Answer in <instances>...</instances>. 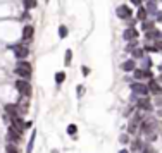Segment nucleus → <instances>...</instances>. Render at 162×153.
<instances>
[{
  "instance_id": "nucleus-1",
  "label": "nucleus",
  "mask_w": 162,
  "mask_h": 153,
  "mask_svg": "<svg viewBox=\"0 0 162 153\" xmlns=\"http://www.w3.org/2000/svg\"><path fill=\"white\" fill-rule=\"evenodd\" d=\"M14 72L21 78V79H29L33 74V69H31V64L28 62L26 58H22L19 62L16 64V69H14Z\"/></svg>"
},
{
  "instance_id": "nucleus-2",
  "label": "nucleus",
  "mask_w": 162,
  "mask_h": 153,
  "mask_svg": "<svg viewBox=\"0 0 162 153\" xmlns=\"http://www.w3.org/2000/svg\"><path fill=\"white\" fill-rule=\"evenodd\" d=\"M16 90L19 91V95L21 96H31L33 86L29 85V81L28 79H17L16 81Z\"/></svg>"
},
{
  "instance_id": "nucleus-3",
  "label": "nucleus",
  "mask_w": 162,
  "mask_h": 153,
  "mask_svg": "<svg viewBox=\"0 0 162 153\" xmlns=\"http://www.w3.org/2000/svg\"><path fill=\"white\" fill-rule=\"evenodd\" d=\"M141 121H143V117H141L138 112H136V114H133V117H131L130 122H128V131H130V134H135V132L140 129Z\"/></svg>"
},
{
  "instance_id": "nucleus-4",
  "label": "nucleus",
  "mask_w": 162,
  "mask_h": 153,
  "mask_svg": "<svg viewBox=\"0 0 162 153\" xmlns=\"http://www.w3.org/2000/svg\"><path fill=\"white\" fill-rule=\"evenodd\" d=\"M140 127H141V132H143V134H150V132L157 127V121L154 119V117H145V119L141 121Z\"/></svg>"
},
{
  "instance_id": "nucleus-5",
  "label": "nucleus",
  "mask_w": 162,
  "mask_h": 153,
  "mask_svg": "<svg viewBox=\"0 0 162 153\" xmlns=\"http://www.w3.org/2000/svg\"><path fill=\"white\" fill-rule=\"evenodd\" d=\"M11 48H12V52H14L17 60H22V58H26L28 55H29V50H28V47H24V45H12Z\"/></svg>"
},
{
  "instance_id": "nucleus-6",
  "label": "nucleus",
  "mask_w": 162,
  "mask_h": 153,
  "mask_svg": "<svg viewBox=\"0 0 162 153\" xmlns=\"http://www.w3.org/2000/svg\"><path fill=\"white\" fill-rule=\"evenodd\" d=\"M136 107H138L140 110L150 112L152 108H154V103L150 101V98H148V95H147V96H141V98H138V100H136Z\"/></svg>"
},
{
  "instance_id": "nucleus-7",
  "label": "nucleus",
  "mask_w": 162,
  "mask_h": 153,
  "mask_svg": "<svg viewBox=\"0 0 162 153\" xmlns=\"http://www.w3.org/2000/svg\"><path fill=\"white\" fill-rule=\"evenodd\" d=\"M116 16L119 17V19H130L131 16H133V11L130 9V5H119L117 9H116Z\"/></svg>"
},
{
  "instance_id": "nucleus-8",
  "label": "nucleus",
  "mask_w": 162,
  "mask_h": 153,
  "mask_svg": "<svg viewBox=\"0 0 162 153\" xmlns=\"http://www.w3.org/2000/svg\"><path fill=\"white\" fill-rule=\"evenodd\" d=\"M138 29H136L135 26H130V28H126L124 31H123V38H124L126 42H131V40H138Z\"/></svg>"
},
{
  "instance_id": "nucleus-9",
  "label": "nucleus",
  "mask_w": 162,
  "mask_h": 153,
  "mask_svg": "<svg viewBox=\"0 0 162 153\" xmlns=\"http://www.w3.org/2000/svg\"><path fill=\"white\" fill-rule=\"evenodd\" d=\"M131 91H133V93H138V95H141V96H147L150 93L148 86L143 85V83H133V85H131Z\"/></svg>"
},
{
  "instance_id": "nucleus-10",
  "label": "nucleus",
  "mask_w": 162,
  "mask_h": 153,
  "mask_svg": "<svg viewBox=\"0 0 162 153\" xmlns=\"http://www.w3.org/2000/svg\"><path fill=\"white\" fill-rule=\"evenodd\" d=\"M21 134H22V132H19V131H17V129H14V127H9V131H7V141H9V143H16V145H17V143H19V141H21Z\"/></svg>"
},
{
  "instance_id": "nucleus-11",
  "label": "nucleus",
  "mask_w": 162,
  "mask_h": 153,
  "mask_svg": "<svg viewBox=\"0 0 162 153\" xmlns=\"http://www.w3.org/2000/svg\"><path fill=\"white\" fill-rule=\"evenodd\" d=\"M148 90H150V93H154V95L155 96H160L162 95V86H160V83H159V81L157 79H154V78H152L150 81H148Z\"/></svg>"
},
{
  "instance_id": "nucleus-12",
  "label": "nucleus",
  "mask_w": 162,
  "mask_h": 153,
  "mask_svg": "<svg viewBox=\"0 0 162 153\" xmlns=\"http://www.w3.org/2000/svg\"><path fill=\"white\" fill-rule=\"evenodd\" d=\"M136 79H152L154 78V74H152L150 69H135L133 71Z\"/></svg>"
},
{
  "instance_id": "nucleus-13",
  "label": "nucleus",
  "mask_w": 162,
  "mask_h": 153,
  "mask_svg": "<svg viewBox=\"0 0 162 153\" xmlns=\"http://www.w3.org/2000/svg\"><path fill=\"white\" fill-rule=\"evenodd\" d=\"M11 126L14 127V129H17L19 132H24V129H26V122L22 121L19 115H16V117H12L11 119Z\"/></svg>"
},
{
  "instance_id": "nucleus-14",
  "label": "nucleus",
  "mask_w": 162,
  "mask_h": 153,
  "mask_svg": "<svg viewBox=\"0 0 162 153\" xmlns=\"http://www.w3.org/2000/svg\"><path fill=\"white\" fill-rule=\"evenodd\" d=\"M16 105H17V110H19V114H26L28 108H29V96H21Z\"/></svg>"
},
{
  "instance_id": "nucleus-15",
  "label": "nucleus",
  "mask_w": 162,
  "mask_h": 153,
  "mask_svg": "<svg viewBox=\"0 0 162 153\" xmlns=\"http://www.w3.org/2000/svg\"><path fill=\"white\" fill-rule=\"evenodd\" d=\"M33 35H35V28L31 24H24V28H22V40L29 42V40H33Z\"/></svg>"
},
{
  "instance_id": "nucleus-16",
  "label": "nucleus",
  "mask_w": 162,
  "mask_h": 153,
  "mask_svg": "<svg viewBox=\"0 0 162 153\" xmlns=\"http://www.w3.org/2000/svg\"><path fill=\"white\" fill-rule=\"evenodd\" d=\"M121 69H123L124 72H133V71L136 69V62H135V58L124 60V62H123V65H121Z\"/></svg>"
},
{
  "instance_id": "nucleus-17",
  "label": "nucleus",
  "mask_w": 162,
  "mask_h": 153,
  "mask_svg": "<svg viewBox=\"0 0 162 153\" xmlns=\"http://www.w3.org/2000/svg\"><path fill=\"white\" fill-rule=\"evenodd\" d=\"M160 33L162 31H159V29H155V28H150V29H148V31H147V38H148V40H159V38H160Z\"/></svg>"
},
{
  "instance_id": "nucleus-18",
  "label": "nucleus",
  "mask_w": 162,
  "mask_h": 153,
  "mask_svg": "<svg viewBox=\"0 0 162 153\" xmlns=\"http://www.w3.org/2000/svg\"><path fill=\"white\" fill-rule=\"evenodd\" d=\"M5 112H7V114H9L11 117H16L17 114H19L16 103H9V105H5Z\"/></svg>"
},
{
  "instance_id": "nucleus-19",
  "label": "nucleus",
  "mask_w": 162,
  "mask_h": 153,
  "mask_svg": "<svg viewBox=\"0 0 162 153\" xmlns=\"http://www.w3.org/2000/svg\"><path fill=\"white\" fill-rule=\"evenodd\" d=\"M141 148H143V143H141V139L140 138H136V139H133V141H131V150H133V151H141Z\"/></svg>"
},
{
  "instance_id": "nucleus-20",
  "label": "nucleus",
  "mask_w": 162,
  "mask_h": 153,
  "mask_svg": "<svg viewBox=\"0 0 162 153\" xmlns=\"http://www.w3.org/2000/svg\"><path fill=\"white\" fill-rule=\"evenodd\" d=\"M147 16H148V12H147V9L145 7H138V12H136V19H138V21H145L147 19Z\"/></svg>"
},
{
  "instance_id": "nucleus-21",
  "label": "nucleus",
  "mask_w": 162,
  "mask_h": 153,
  "mask_svg": "<svg viewBox=\"0 0 162 153\" xmlns=\"http://www.w3.org/2000/svg\"><path fill=\"white\" fill-rule=\"evenodd\" d=\"M147 12H148V14H157V5H155V0H148V4H147Z\"/></svg>"
},
{
  "instance_id": "nucleus-22",
  "label": "nucleus",
  "mask_w": 162,
  "mask_h": 153,
  "mask_svg": "<svg viewBox=\"0 0 162 153\" xmlns=\"http://www.w3.org/2000/svg\"><path fill=\"white\" fill-rule=\"evenodd\" d=\"M35 139H36V131L31 132V138L28 141V148H26V153H31L33 151V145H35Z\"/></svg>"
},
{
  "instance_id": "nucleus-23",
  "label": "nucleus",
  "mask_w": 162,
  "mask_h": 153,
  "mask_svg": "<svg viewBox=\"0 0 162 153\" xmlns=\"http://www.w3.org/2000/svg\"><path fill=\"white\" fill-rule=\"evenodd\" d=\"M36 0H22V5H24V9L26 11H29V9H35L36 7Z\"/></svg>"
},
{
  "instance_id": "nucleus-24",
  "label": "nucleus",
  "mask_w": 162,
  "mask_h": 153,
  "mask_svg": "<svg viewBox=\"0 0 162 153\" xmlns=\"http://www.w3.org/2000/svg\"><path fill=\"white\" fill-rule=\"evenodd\" d=\"M67 35H69V29H67V26H66V24H60V26H59V36L64 40V38H67Z\"/></svg>"
},
{
  "instance_id": "nucleus-25",
  "label": "nucleus",
  "mask_w": 162,
  "mask_h": 153,
  "mask_svg": "<svg viewBox=\"0 0 162 153\" xmlns=\"http://www.w3.org/2000/svg\"><path fill=\"white\" fill-rule=\"evenodd\" d=\"M145 50H141V48H133L131 50V55H133V58H143V55H145Z\"/></svg>"
},
{
  "instance_id": "nucleus-26",
  "label": "nucleus",
  "mask_w": 162,
  "mask_h": 153,
  "mask_svg": "<svg viewBox=\"0 0 162 153\" xmlns=\"http://www.w3.org/2000/svg\"><path fill=\"white\" fill-rule=\"evenodd\" d=\"M64 79H66V72H64V71H59V72L55 74V83H57V85H62Z\"/></svg>"
},
{
  "instance_id": "nucleus-27",
  "label": "nucleus",
  "mask_w": 162,
  "mask_h": 153,
  "mask_svg": "<svg viewBox=\"0 0 162 153\" xmlns=\"http://www.w3.org/2000/svg\"><path fill=\"white\" fill-rule=\"evenodd\" d=\"M5 151H7V153H19V150H17L16 143H7V146H5Z\"/></svg>"
},
{
  "instance_id": "nucleus-28",
  "label": "nucleus",
  "mask_w": 162,
  "mask_h": 153,
  "mask_svg": "<svg viewBox=\"0 0 162 153\" xmlns=\"http://www.w3.org/2000/svg\"><path fill=\"white\" fill-rule=\"evenodd\" d=\"M71 62H73V52L67 50L66 55H64V65H71Z\"/></svg>"
},
{
  "instance_id": "nucleus-29",
  "label": "nucleus",
  "mask_w": 162,
  "mask_h": 153,
  "mask_svg": "<svg viewBox=\"0 0 162 153\" xmlns=\"http://www.w3.org/2000/svg\"><path fill=\"white\" fill-rule=\"evenodd\" d=\"M143 50H145V52H148V53H157L155 45H150V43H145V47H143Z\"/></svg>"
},
{
  "instance_id": "nucleus-30",
  "label": "nucleus",
  "mask_w": 162,
  "mask_h": 153,
  "mask_svg": "<svg viewBox=\"0 0 162 153\" xmlns=\"http://www.w3.org/2000/svg\"><path fill=\"white\" fill-rule=\"evenodd\" d=\"M76 132H78V126H76V124H69V126H67V134L76 136Z\"/></svg>"
},
{
  "instance_id": "nucleus-31",
  "label": "nucleus",
  "mask_w": 162,
  "mask_h": 153,
  "mask_svg": "<svg viewBox=\"0 0 162 153\" xmlns=\"http://www.w3.org/2000/svg\"><path fill=\"white\" fill-rule=\"evenodd\" d=\"M141 153H155V150H154V146L148 143V145H143V148H141Z\"/></svg>"
},
{
  "instance_id": "nucleus-32",
  "label": "nucleus",
  "mask_w": 162,
  "mask_h": 153,
  "mask_svg": "<svg viewBox=\"0 0 162 153\" xmlns=\"http://www.w3.org/2000/svg\"><path fill=\"white\" fill-rule=\"evenodd\" d=\"M141 28H143L145 31H148L150 28H154V22H148V21H147V19H145V21H143V24H141Z\"/></svg>"
},
{
  "instance_id": "nucleus-33",
  "label": "nucleus",
  "mask_w": 162,
  "mask_h": 153,
  "mask_svg": "<svg viewBox=\"0 0 162 153\" xmlns=\"http://www.w3.org/2000/svg\"><path fill=\"white\" fill-rule=\"evenodd\" d=\"M119 141L123 143V145H126V143L130 141V138H128V134H121V136H119Z\"/></svg>"
},
{
  "instance_id": "nucleus-34",
  "label": "nucleus",
  "mask_w": 162,
  "mask_h": 153,
  "mask_svg": "<svg viewBox=\"0 0 162 153\" xmlns=\"http://www.w3.org/2000/svg\"><path fill=\"white\" fill-rule=\"evenodd\" d=\"M155 48H157V53H162V40L155 42Z\"/></svg>"
},
{
  "instance_id": "nucleus-35",
  "label": "nucleus",
  "mask_w": 162,
  "mask_h": 153,
  "mask_svg": "<svg viewBox=\"0 0 162 153\" xmlns=\"http://www.w3.org/2000/svg\"><path fill=\"white\" fill-rule=\"evenodd\" d=\"M76 91H78V96H79V98H81V96H83V95H85V86H78V88H76Z\"/></svg>"
},
{
  "instance_id": "nucleus-36",
  "label": "nucleus",
  "mask_w": 162,
  "mask_h": 153,
  "mask_svg": "<svg viewBox=\"0 0 162 153\" xmlns=\"http://www.w3.org/2000/svg\"><path fill=\"white\" fill-rule=\"evenodd\" d=\"M131 4H133V5H138V7H140V5H141V0H131Z\"/></svg>"
},
{
  "instance_id": "nucleus-37",
  "label": "nucleus",
  "mask_w": 162,
  "mask_h": 153,
  "mask_svg": "<svg viewBox=\"0 0 162 153\" xmlns=\"http://www.w3.org/2000/svg\"><path fill=\"white\" fill-rule=\"evenodd\" d=\"M157 21H159V22H162V11H159V12H157Z\"/></svg>"
},
{
  "instance_id": "nucleus-38",
  "label": "nucleus",
  "mask_w": 162,
  "mask_h": 153,
  "mask_svg": "<svg viewBox=\"0 0 162 153\" xmlns=\"http://www.w3.org/2000/svg\"><path fill=\"white\" fill-rule=\"evenodd\" d=\"M83 72H85V76H88V74H90V69H88V67H83Z\"/></svg>"
},
{
  "instance_id": "nucleus-39",
  "label": "nucleus",
  "mask_w": 162,
  "mask_h": 153,
  "mask_svg": "<svg viewBox=\"0 0 162 153\" xmlns=\"http://www.w3.org/2000/svg\"><path fill=\"white\" fill-rule=\"evenodd\" d=\"M117 153H130V151H128V150H124V148H123V150H119Z\"/></svg>"
},
{
  "instance_id": "nucleus-40",
  "label": "nucleus",
  "mask_w": 162,
  "mask_h": 153,
  "mask_svg": "<svg viewBox=\"0 0 162 153\" xmlns=\"http://www.w3.org/2000/svg\"><path fill=\"white\" fill-rule=\"evenodd\" d=\"M157 81H159V83H162V74L159 76V78H157Z\"/></svg>"
},
{
  "instance_id": "nucleus-41",
  "label": "nucleus",
  "mask_w": 162,
  "mask_h": 153,
  "mask_svg": "<svg viewBox=\"0 0 162 153\" xmlns=\"http://www.w3.org/2000/svg\"><path fill=\"white\" fill-rule=\"evenodd\" d=\"M159 69H160V71H162V62H160V65H159Z\"/></svg>"
},
{
  "instance_id": "nucleus-42",
  "label": "nucleus",
  "mask_w": 162,
  "mask_h": 153,
  "mask_svg": "<svg viewBox=\"0 0 162 153\" xmlns=\"http://www.w3.org/2000/svg\"><path fill=\"white\" fill-rule=\"evenodd\" d=\"M160 38H162V33H160Z\"/></svg>"
},
{
  "instance_id": "nucleus-43",
  "label": "nucleus",
  "mask_w": 162,
  "mask_h": 153,
  "mask_svg": "<svg viewBox=\"0 0 162 153\" xmlns=\"http://www.w3.org/2000/svg\"><path fill=\"white\" fill-rule=\"evenodd\" d=\"M160 2H162V0H160Z\"/></svg>"
}]
</instances>
